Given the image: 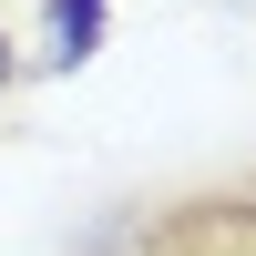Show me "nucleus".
<instances>
[{"label":"nucleus","mask_w":256,"mask_h":256,"mask_svg":"<svg viewBox=\"0 0 256 256\" xmlns=\"http://www.w3.org/2000/svg\"><path fill=\"white\" fill-rule=\"evenodd\" d=\"M102 52V0H52V72H82V62Z\"/></svg>","instance_id":"1"},{"label":"nucleus","mask_w":256,"mask_h":256,"mask_svg":"<svg viewBox=\"0 0 256 256\" xmlns=\"http://www.w3.org/2000/svg\"><path fill=\"white\" fill-rule=\"evenodd\" d=\"M10 72H20V52H10V31H0V92H10Z\"/></svg>","instance_id":"2"}]
</instances>
